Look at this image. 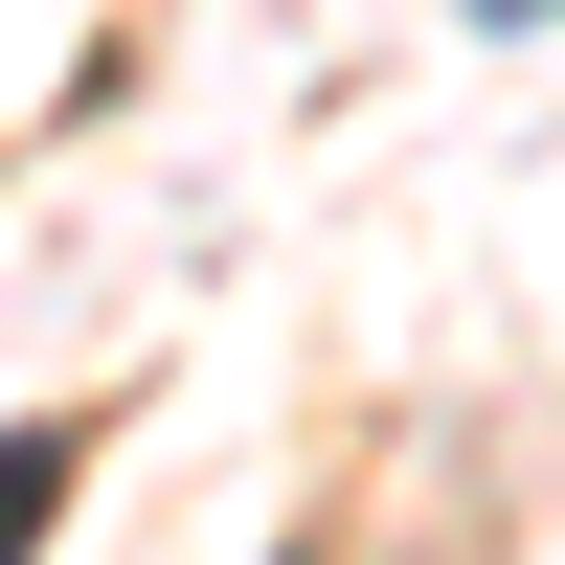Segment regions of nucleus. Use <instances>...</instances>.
Returning a JSON list of instances; mask_svg holds the SVG:
<instances>
[{
    "label": "nucleus",
    "mask_w": 565,
    "mask_h": 565,
    "mask_svg": "<svg viewBox=\"0 0 565 565\" xmlns=\"http://www.w3.org/2000/svg\"><path fill=\"white\" fill-rule=\"evenodd\" d=\"M45 521H68V407L0 430V565H45Z\"/></svg>",
    "instance_id": "1"
},
{
    "label": "nucleus",
    "mask_w": 565,
    "mask_h": 565,
    "mask_svg": "<svg viewBox=\"0 0 565 565\" xmlns=\"http://www.w3.org/2000/svg\"><path fill=\"white\" fill-rule=\"evenodd\" d=\"M498 23H543V0H498Z\"/></svg>",
    "instance_id": "2"
}]
</instances>
